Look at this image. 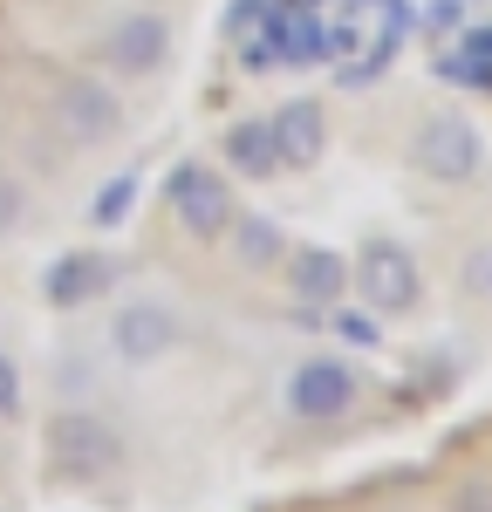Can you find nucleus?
<instances>
[{
    "label": "nucleus",
    "mask_w": 492,
    "mask_h": 512,
    "mask_svg": "<svg viewBox=\"0 0 492 512\" xmlns=\"http://www.w3.org/2000/svg\"><path fill=\"white\" fill-rule=\"evenodd\" d=\"M41 444H48V478H62V485H96L123 465V437L96 410H55Z\"/></svg>",
    "instance_id": "nucleus-1"
},
{
    "label": "nucleus",
    "mask_w": 492,
    "mask_h": 512,
    "mask_svg": "<svg viewBox=\"0 0 492 512\" xmlns=\"http://www.w3.org/2000/svg\"><path fill=\"white\" fill-rule=\"evenodd\" d=\"M164 205L192 239H226V226H233V185H226V171H212L199 158L164 171Z\"/></svg>",
    "instance_id": "nucleus-2"
},
{
    "label": "nucleus",
    "mask_w": 492,
    "mask_h": 512,
    "mask_svg": "<svg viewBox=\"0 0 492 512\" xmlns=\"http://www.w3.org/2000/svg\"><path fill=\"white\" fill-rule=\"evenodd\" d=\"M287 417L294 424H342L356 403H363V376L335 355H308L294 376H287Z\"/></svg>",
    "instance_id": "nucleus-3"
},
{
    "label": "nucleus",
    "mask_w": 492,
    "mask_h": 512,
    "mask_svg": "<svg viewBox=\"0 0 492 512\" xmlns=\"http://www.w3.org/2000/svg\"><path fill=\"white\" fill-rule=\"evenodd\" d=\"M349 287L363 294L376 315H410L424 301V274H417L410 246H397V239H369L363 260L349 267Z\"/></svg>",
    "instance_id": "nucleus-4"
},
{
    "label": "nucleus",
    "mask_w": 492,
    "mask_h": 512,
    "mask_svg": "<svg viewBox=\"0 0 492 512\" xmlns=\"http://www.w3.org/2000/svg\"><path fill=\"white\" fill-rule=\"evenodd\" d=\"M410 164L438 185H472L486 171V144L465 117H424L417 137H410Z\"/></svg>",
    "instance_id": "nucleus-5"
},
{
    "label": "nucleus",
    "mask_w": 492,
    "mask_h": 512,
    "mask_svg": "<svg viewBox=\"0 0 492 512\" xmlns=\"http://www.w3.org/2000/svg\"><path fill=\"white\" fill-rule=\"evenodd\" d=\"M55 130L76 144V151H96V144H110L123 130V103L110 82L96 76H69L62 89H55Z\"/></svg>",
    "instance_id": "nucleus-6"
},
{
    "label": "nucleus",
    "mask_w": 492,
    "mask_h": 512,
    "mask_svg": "<svg viewBox=\"0 0 492 512\" xmlns=\"http://www.w3.org/2000/svg\"><path fill=\"white\" fill-rule=\"evenodd\" d=\"M164 55H171V21L158 7H137V14H117V28L103 35V62L117 76H158Z\"/></svg>",
    "instance_id": "nucleus-7"
},
{
    "label": "nucleus",
    "mask_w": 492,
    "mask_h": 512,
    "mask_svg": "<svg viewBox=\"0 0 492 512\" xmlns=\"http://www.w3.org/2000/svg\"><path fill=\"white\" fill-rule=\"evenodd\" d=\"M185 342V328H178V315L171 308H158V301H123L117 315H110V349L123 355V362H164V355Z\"/></svg>",
    "instance_id": "nucleus-8"
},
{
    "label": "nucleus",
    "mask_w": 492,
    "mask_h": 512,
    "mask_svg": "<svg viewBox=\"0 0 492 512\" xmlns=\"http://www.w3.org/2000/svg\"><path fill=\"white\" fill-rule=\"evenodd\" d=\"M267 137H274V164L281 171H315L328 151V110L315 96H294L267 117Z\"/></svg>",
    "instance_id": "nucleus-9"
},
{
    "label": "nucleus",
    "mask_w": 492,
    "mask_h": 512,
    "mask_svg": "<svg viewBox=\"0 0 492 512\" xmlns=\"http://www.w3.org/2000/svg\"><path fill=\"white\" fill-rule=\"evenodd\" d=\"M281 274H287V294L301 308H342L349 301V260L335 246H287Z\"/></svg>",
    "instance_id": "nucleus-10"
},
{
    "label": "nucleus",
    "mask_w": 492,
    "mask_h": 512,
    "mask_svg": "<svg viewBox=\"0 0 492 512\" xmlns=\"http://www.w3.org/2000/svg\"><path fill=\"white\" fill-rule=\"evenodd\" d=\"M117 287V260L110 253H62V260H48V274H41V301L48 308H89V301H103Z\"/></svg>",
    "instance_id": "nucleus-11"
},
{
    "label": "nucleus",
    "mask_w": 492,
    "mask_h": 512,
    "mask_svg": "<svg viewBox=\"0 0 492 512\" xmlns=\"http://www.w3.org/2000/svg\"><path fill=\"white\" fill-rule=\"evenodd\" d=\"M233 233V253H240V267H281L287 253V233L267 219V212H246V219H233L226 226Z\"/></svg>",
    "instance_id": "nucleus-12"
},
{
    "label": "nucleus",
    "mask_w": 492,
    "mask_h": 512,
    "mask_svg": "<svg viewBox=\"0 0 492 512\" xmlns=\"http://www.w3.org/2000/svg\"><path fill=\"white\" fill-rule=\"evenodd\" d=\"M226 164L246 171V178L281 171V164H274V137H267V123H233V130H226Z\"/></svg>",
    "instance_id": "nucleus-13"
},
{
    "label": "nucleus",
    "mask_w": 492,
    "mask_h": 512,
    "mask_svg": "<svg viewBox=\"0 0 492 512\" xmlns=\"http://www.w3.org/2000/svg\"><path fill=\"white\" fill-rule=\"evenodd\" d=\"M451 82L492 89V28H472V35H465V48L451 55Z\"/></svg>",
    "instance_id": "nucleus-14"
},
{
    "label": "nucleus",
    "mask_w": 492,
    "mask_h": 512,
    "mask_svg": "<svg viewBox=\"0 0 492 512\" xmlns=\"http://www.w3.org/2000/svg\"><path fill=\"white\" fill-rule=\"evenodd\" d=\"M130 185H137V178H117L110 192L96 198V212H89V219H96V226H117L123 212H130V198H137V192H130Z\"/></svg>",
    "instance_id": "nucleus-15"
},
{
    "label": "nucleus",
    "mask_w": 492,
    "mask_h": 512,
    "mask_svg": "<svg viewBox=\"0 0 492 512\" xmlns=\"http://www.w3.org/2000/svg\"><path fill=\"white\" fill-rule=\"evenodd\" d=\"M14 410H21V362L0 349V424H7Z\"/></svg>",
    "instance_id": "nucleus-16"
},
{
    "label": "nucleus",
    "mask_w": 492,
    "mask_h": 512,
    "mask_svg": "<svg viewBox=\"0 0 492 512\" xmlns=\"http://www.w3.org/2000/svg\"><path fill=\"white\" fill-rule=\"evenodd\" d=\"M21 219H28V192H21V185H14V178H0V239L14 233V226H21Z\"/></svg>",
    "instance_id": "nucleus-17"
},
{
    "label": "nucleus",
    "mask_w": 492,
    "mask_h": 512,
    "mask_svg": "<svg viewBox=\"0 0 492 512\" xmlns=\"http://www.w3.org/2000/svg\"><path fill=\"white\" fill-rule=\"evenodd\" d=\"M465 287H472L479 301H492V246H479V253H472V267H465Z\"/></svg>",
    "instance_id": "nucleus-18"
},
{
    "label": "nucleus",
    "mask_w": 492,
    "mask_h": 512,
    "mask_svg": "<svg viewBox=\"0 0 492 512\" xmlns=\"http://www.w3.org/2000/svg\"><path fill=\"white\" fill-rule=\"evenodd\" d=\"M458 512H492V492L486 485H465V492H458Z\"/></svg>",
    "instance_id": "nucleus-19"
}]
</instances>
